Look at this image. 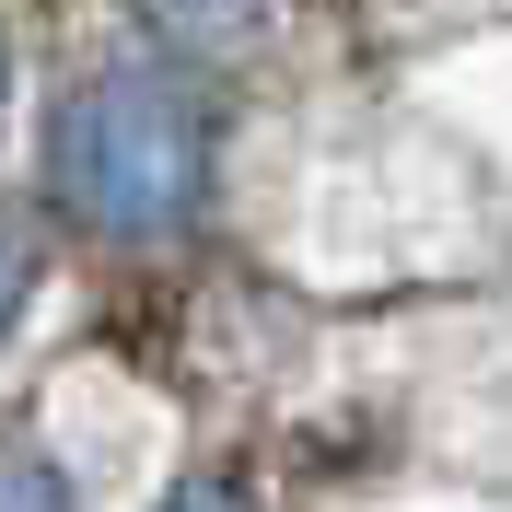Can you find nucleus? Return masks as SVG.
Masks as SVG:
<instances>
[{
  "label": "nucleus",
  "mask_w": 512,
  "mask_h": 512,
  "mask_svg": "<svg viewBox=\"0 0 512 512\" xmlns=\"http://www.w3.org/2000/svg\"><path fill=\"white\" fill-rule=\"evenodd\" d=\"M59 198L70 222L117 233V245H152V233L187 222L198 198V105L163 82V70H105L59 105Z\"/></svg>",
  "instance_id": "obj_1"
},
{
  "label": "nucleus",
  "mask_w": 512,
  "mask_h": 512,
  "mask_svg": "<svg viewBox=\"0 0 512 512\" xmlns=\"http://www.w3.org/2000/svg\"><path fill=\"white\" fill-rule=\"evenodd\" d=\"M24 291H35V256H24V233L0 222V338H12V315H24Z\"/></svg>",
  "instance_id": "obj_3"
},
{
  "label": "nucleus",
  "mask_w": 512,
  "mask_h": 512,
  "mask_svg": "<svg viewBox=\"0 0 512 512\" xmlns=\"http://www.w3.org/2000/svg\"><path fill=\"white\" fill-rule=\"evenodd\" d=\"M175 47H198V59H222V47H245L256 24H268V0H140Z\"/></svg>",
  "instance_id": "obj_2"
},
{
  "label": "nucleus",
  "mask_w": 512,
  "mask_h": 512,
  "mask_svg": "<svg viewBox=\"0 0 512 512\" xmlns=\"http://www.w3.org/2000/svg\"><path fill=\"white\" fill-rule=\"evenodd\" d=\"M0 82H12V70H0Z\"/></svg>",
  "instance_id": "obj_4"
}]
</instances>
